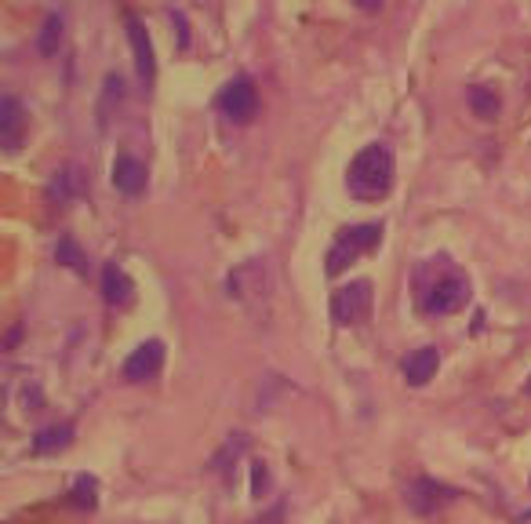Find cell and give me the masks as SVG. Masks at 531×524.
<instances>
[{"instance_id":"cell-11","label":"cell","mask_w":531,"mask_h":524,"mask_svg":"<svg viewBox=\"0 0 531 524\" xmlns=\"http://www.w3.org/2000/svg\"><path fill=\"white\" fill-rule=\"evenodd\" d=\"M84 186H88V179H84L81 164H62L59 172L51 175V182H48V201L59 204V208H66V204H73L77 197H81Z\"/></svg>"},{"instance_id":"cell-5","label":"cell","mask_w":531,"mask_h":524,"mask_svg":"<svg viewBox=\"0 0 531 524\" xmlns=\"http://www.w3.org/2000/svg\"><path fill=\"white\" fill-rule=\"evenodd\" d=\"M270 292V270L262 259H248L226 273V295L237 303H259Z\"/></svg>"},{"instance_id":"cell-4","label":"cell","mask_w":531,"mask_h":524,"mask_svg":"<svg viewBox=\"0 0 531 524\" xmlns=\"http://www.w3.org/2000/svg\"><path fill=\"white\" fill-rule=\"evenodd\" d=\"M371 313V281H350L339 284L331 292V321L339 328H350V324H361Z\"/></svg>"},{"instance_id":"cell-1","label":"cell","mask_w":531,"mask_h":524,"mask_svg":"<svg viewBox=\"0 0 531 524\" xmlns=\"http://www.w3.org/2000/svg\"><path fill=\"white\" fill-rule=\"evenodd\" d=\"M415 303L426 317H448L470 303V277L448 255L419 262L415 270Z\"/></svg>"},{"instance_id":"cell-2","label":"cell","mask_w":531,"mask_h":524,"mask_svg":"<svg viewBox=\"0 0 531 524\" xmlns=\"http://www.w3.org/2000/svg\"><path fill=\"white\" fill-rule=\"evenodd\" d=\"M393 179H397V161L386 142H368L346 168V190L357 201H382L393 190Z\"/></svg>"},{"instance_id":"cell-13","label":"cell","mask_w":531,"mask_h":524,"mask_svg":"<svg viewBox=\"0 0 531 524\" xmlns=\"http://www.w3.org/2000/svg\"><path fill=\"white\" fill-rule=\"evenodd\" d=\"M437 368H441V350L437 346H419V350H411L408 357H404L401 372H404V383L408 386H426L437 375Z\"/></svg>"},{"instance_id":"cell-9","label":"cell","mask_w":531,"mask_h":524,"mask_svg":"<svg viewBox=\"0 0 531 524\" xmlns=\"http://www.w3.org/2000/svg\"><path fill=\"white\" fill-rule=\"evenodd\" d=\"M26 124H30V117H26V106L19 102V95H4L0 99V146L8 153H15L22 146V139H26Z\"/></svg>"},{"instance_id":"cell-3","label":"cell","mask_w":531,"mask_h":524,"mask_svg":"<svg viewBox=\"0 0 531 524\" xmlns=\"http://www.w3.org/2000/svg\"><path fill=\"white\" fill-rule=\"evenodd\" d=\"M382 241V226L379 222H357V226H346V230H339V237L331 241L328 248V266L324 270L331 273V277H339L346 266H353V262L361 259V255L375 252Z\"/></svg>"},{"instance_id":"cell-18","label":"cell","mask_w":531,"mask_h":524,"mask_svg":"<svg viewBox=\"0 0 531 524\" xmlns=\"http://www.w3.org/2000/svg\"><path fill=\"white\" fill-rule=\"evenodd\" d=\"M244 452H248V437H244V434H230V441H226L219 452L211 455V470H215V474H230V466L237 463Z\"/></svg>"},{"instance_id":"cell-7","label":"cell","mask_w":531,"mask_h":524,"mask_svg":"<svg viewBox=\"0 0 531 524\" xmlns=\"http://www.w3.org/2000/svg\"><path fill=\"white\" fill-rule=\"evenodd\" d=\"M219 110H222L226 121L248 124L251 117H255V110H259V91H255V84H251L248 77L230 81L226 88L219 91Z\"/></svg>"},{"instance_id":"cell-8","label":"cell","mask_w":531,"mask_h":524,"mask_svg":"<svg viewBox=\"0 0 531 524\" xmlns=\"http://www.w3.org/2000/svg\"><path fill=\"white\" fill-rule=\"evenodd\" d=\"M161 368H164V343L161 339H146V343H139L128 353V361H124V379H128V383H150V379L161 375Z\"/></svg>"},{"instance_id":"cell-25","label":"cell","mask_w":531,"mask_h":524,"mask_svg":"<svg viewBox=\"0 0 531 524\" xmlns=\"http://www.w3.org/2000/svg\"><path fill=\"white\" fill-rule=\"evenodd\" d=\"M528 393H531V379H528Z\"/></svg>"},{"instance_id":"cell-10","label":"cell","mask_w":531,"mask_h":524,"mask_svg":"<svg viewBox=\"0 0 531 524\" xmlns=\"http://www.w3.org/2000/svg\"><path fill=\"white\" fill-rule=\"evenodd\" d=\"M128 41H131V51H135V70H139V81L146 84V88H153V81H157V59H153V41L150 33H146V26H142L135 15H128Z\"/></svg>"},{"instance_id":"cell-19","label":"cell","mask_w":531,"mask_h":524,"mask_svg":"<svg viewBox=\"0 0 531 524\" xmlns=\"http://www.w3.org/2000/svg\"><path fill=\"white\" fill-rule=\"evenodd\" d=\"M55 259H59L62 266H66V270H73V273L88 270V255H84V248L73 241L70 233H66V237H59V244H55Z\"/></svg>"},{"instance_id":"cell-20","label":"cell","mask_w":531,"mask_h":524,"mask_svg":"<svg viewBox=\"0 0 531 524\" xmlns=\"http://www.w3.org/2000/svg\"><path fill=\"white\" fill-rule=\"evenodd\" d=\"M70 503L81 506V510H95V506H99V481L88 477V474L77 477L73 488H70Z\"/></svg>"},{"instance_id":"cell-15","label":"cell","mask_w":531,"mask_h":524,"mask_svg":"<svg viewBox=\"0 0 531 524\" xmlns=\"http://www.w3.org/2000/svg\"><path fill=\"white\" fill-rule=\"evenodd\" d=\"M62 41H66V19H62V11H48L41 22V33H37V51L44 59H55Z\"/></svg>"},{"instance_id":"cell-23","label":"cell","mask_w":531,"mask_h":524,"mask_svg":"<svg viewBox=\"0 0 531 524\" xmlns=\"http://www.w3.org/2000/svg\"><path fill=\"white\" fill-rule=\"evenodd\" d=\"M171 22L179 26V48L186 51L190 48V33H186V19H182V11H171Z\"/></svg>"},{"instance_id":"cell-12","label":"cell","mask_w":531,"mask_h":524,"mask_svg":"<svg viewBox=\"0 0 531 524\" xmlns=\"http://www.w3.org/2000/svg\"><path fill=\"white\" fill-rule=\"evenodd\" d=\"M110 179L124 197H139L146 190V164L139 157H131V153H117L110 168Z\"/></svg>"},{"instance_id":"cell-17","label":"cell","mask_w":531,"mask_h":524,"mask_svg":"<svg viewBox=\"0 0 531 524\" xmlns=\"http://www.w3.org/2000/svg\"><path fill=\"white\" fill-rule=\"evenodd\" d=\"M70 441H73V426L70 423H51V426H44V430H37V437H33V452L37 455L62 452Z\"/></svg>"},{"instance_id":"cell-21","label":"cell","mask_w":531,"mask_h":524,"mask_svg":"<svg viewBox=\"0 0 531 524\" xmlns=\"http://www.w3.org/2000/svg\"><path fill=\"white\" fill-rule=\"evenodd\" d=\"M121 99H124V81L117 73H110V77H106V95H102V106H99L102 121H106V113H110L113 102H121Z\"/></svg>"},{"instance_id":"cell-24","label":"cell","mask_w":531,"mask_h":524,"mask_svg":"<svg viewBox=\"0 0 531 524\" xmlns=\"http://www.w3.org/2000/svg\"><path fill=\"white\" fill-rule=\"evenodd\" d=\"M251 524H281V510H273V514L259 517V521H251Z\"/></svg>"},{"instance_id":"cell-6","label":"cell","mask_w":531,"mask_h":524,"mask_svg":"<svg viewBox=\"0 0 531 524\" xmlns=\"http://www.w3.org/2000/svg\"><path fill=\"white\" fill-rule=\"evenodd\" d=\"M404 499H408V506L419 517H430V514L448 510L451 503H459V488H451V484L437 481V477H415V481L408 484Z\"/></svg>"},{"instance_id":"cell-16","label":"cell","mask_w":531,"mask_h":524,"mask_svg":"<svg viewBox=\"0 0 531 524\" xmlns=\"http://www.w3.org/2000/svg\"><path fill=\"white\" fill-rule=\"evenodd\" d=\"M466 102H470L473 117H481V121H495L502 110V99L499 91L488 88V84H473L470 91H466Z\"/></svg>"},{"instance_id":"cell-14","label":"cell","mask_w":531,"mask_h":524,"mask_svg":"<svg viewBox=\"0 0 531 524\" xmlns=\"http://www.w3.org/2000/svg\"><path fill=\"white\" fill-rule=\"evenodd\" d=\"M99 288H102V299L110 306H117V310L135 299V284H131V277L124 273L121 262H106V266H102Z\"/></svg>"},{"instance_id":"cell-22","label":"cell","mask_w":531,"mask_h":524,"mask_svg":"<svg viewBox=\"0 0 531 524\" xmlns=\"http://www.w3.org/2000/svg\"><path fill=\"white\" fill-rule=\"evenodd\" d=\"M266 488H270V470H266V463H255V470H251V492L262 499Z\"/></svg>"}]
</instances>
